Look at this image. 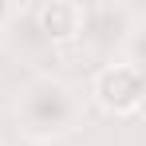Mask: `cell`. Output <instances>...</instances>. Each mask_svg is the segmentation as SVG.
Wrapping results in <instances>:
<instances>
[{"mask_svg": "<svg viewBox=\"0 0 146 146\" xmlns=\"http://www.w3.org/2000/svg\"><path fill=\"white\" fill-rule=\"evenodd\" d=\"M12 119H16V134H24V138H32L40 146L71 138L87 122L83 87H75L63 75L40 71L28 83H20V91L12 99Z\"/></svg>", "mask_w": 146, "mask_h": 146, "instance_id": "obj_1", "label": "cell"}, {"mask_svg": "<svg viewBox=\"0 0 146 146\" xmlns=\"http://www.w3.org/2000/svg\"><path fill=\"white\" fill-rule=\"evenodd\" d=\"M83 99L95 103L103 115L130 119V115L142 111V103H146V71L134 67V63H126V59H107L91 75Z\"/></svg>", "mask_w": 146, "mask_h": 146, "instance_id": "obj_2", "label": "cell"}, {"mask_svg": "<svg viewBox=\"0 0 146 146\" xmlns=\"http://www.w3.org/2000/svg\"><path fill=\"white\" fill-rule=\"evenodd\" d=\"M146 8L138 4H122V0H95V4H79V20H75V40L87 48L103 51L107 59H119L122 40L134 28V20Z\"/></svg>", "mask_w": 146, "mask_h": 146, "instance_id": "obj_3", "label": "cell"}, {"mask_svg": "<svg viewBox=\"0 0 146 146\" xmlns=\"http://www.w3.org/2000/svg\"><path fill=\"white\" fill-rule=\"evenodd\" d=\"M16 16H20V4H4V0H0V44L12 40V24H16Z\"/></svg>", "mask_w": 146, "mask_h": 146, "instance_id": "obj_4", "label": "cell"}, {"mask_svg": "<svg viewBox=\"0 0 146 146\" xmlns=\"http://www.w3.org/2000/svg\"><path fill=\"white\" fill-rule=\"evenodd\" d=\"M0 146H40V142H32V138H24V134H16V130H12V134H4V138H0Z\"/></svg>", "mask_w": 146, "mask_h": 146, "instance_id": "obj_5", "label": "cell"}]
</instances>
